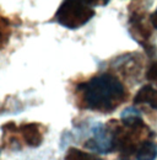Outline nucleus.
Masks as SVG:
<instances>
[{
  "label": "nucleus",
  "mask_w": 157,
  "mask_h": 160,
  "mask_svg": "<svg viewBox=\"0 0 157 160\" xmlns=\"http://www.w3.org/2000/svg\"><path fill=\"white\" fill-rule=\"evenodd\" d=\"M83 107L97 112H112L128 99L124 84L112 73H102L78 85Z\"/></svg>",
  "instance_id": "nucleus-1"
},
{
  "label": "nucleus",
  "mask_w": 157,
  "mask_h": 160,
  "mask_svg": "<svg viewBox=\"0 0 157 160\" xmlns=\"http://www.w3.org/2000/svg\"><path fill=\"white\" fill-rule=\"evenodd\" d=\"M93 16L95 9L83 0H63L54 15V21L63 27L76 30L86 25Z\"/></svg>",
  "instance_id": "nucleus-2"
},
{
  "label": "nucleus",
  "mask_w": 157,
  "mask_h": 160,
  "mask_svg": "<svg viewBox=\"0 0 157 160\" xmlns=\"http://www.w3.org/2000/svg\"><path fill=\"white\" fill-rule=\"evenodd\" d=\"M150 23H151V20L150 19L147 20L146 14L144 11L135 10V11H131L129 15V32L131 37L144 47V49L150 57H154L156 54V48L150 42L151 35H152Z\"/></svg>",
  "instance_id": "nucleus-3"
},
{
  "label": "nucleus",
  "mask_w": 157,
  "mask_h": 160,
  "mask_svg": "<svg viewBox=\"0 0 157 160\" xmlns=\"http://www.w3.org/2000/svg\"><path fill=\"white\" fill-rule=\"evenodd\" d=\"M93 137L85 143V148L98 152L102 154H108L117 150L116 144V131H114V120L107 124L98 123L92 128Z\"/></svg>",
  "instance_id": "nucleus-4"
},
{
  "label": "nucleus",
  "mask_w": 157,
  "mask_h": 160,
  "mask_svg": "<svg viewBox=\"0 0 157 160\" xmlns=\"http://www.w3.org/2000/svg\"><path fill=\"white\" fill-rule=\"evenodd\" d=\"M20 136L22 140L32 148H36L42 144L43 137H44V127L39 123H23L17 127Z\"/></svg>",
  "instance_id": "nucleus-5"
},
{
  "label": "nucleus",
  "mask_w": 157,
  "mask_h": 160,
  "mask_svg": "<svg viewBox=\"0 0 157 160\" xmlns=\"http://www.w3.org/2000/svg\"><path fill=\"white\" fill-rule=\"evenodd\" d=\"M135 105H147L157 111V89L151 85L142 86L134 98Z\"/></svg>",
  "instance_id": "nucleus-6"
},
{
  "label": "nucleus",
  "mask_w": 157,
  "mask_h": 160,
  "mask_svg": "<svg viewBox=\"0 0 157 160\" xmlns=\"http://www.w3.org/2000/svg\"><path fill=\"white\" fill-rule=\"evenodd\" d=\"M157 157V145L154 140L146 139L137 149L135 155L136 160H155Z\"/></svg>",
  "instance_id": "nucleus-7"
},
{
  "label": "nucleus",
  "mask_w": 157,
  "mask_h": 160,
  "mask_svg": "<svg viewBox=\"0 0 157 160\" xmlns=\"http://www.w3.org/2000/svg\"><path fill=\"white\" fill-rule=\"evenodd\" d=\"M65 160H103L98 158L96 155L80 150L78 148H69L66 154H65Z\"/></svg>",
  "instance_id": "nucleus-8"
},
{
  "label": "nucleus",
  "mask_w": 157,
  "mask_h": 160,
  "mask_svg": "<svg viewBox=\"0 0 157 160\" xmlns=\"http://www.w3.org/2000/svg\"><path fill=\"white\" fill-rule=\"evenodd\" d=\"M146 79L157 85V60L154 62V63L149 67V69H147V72H146Z\"/></svg>",
  "instance_id": "nucleus-9"
},
{
  "label": "nucleus",
  "mask_w": 157,
  "mask_h": 160,
  "mask_svg": "<svg viewBox=\"0 0 157 160\" xmlns=\"http://www.w3.org/2000/svg\"><path fill=\"white\" fill-rule=\"evenodd\" d=\"M86 4H88L90 6L95 8V6H103V5H107L109 0H83Z\"/></svg>",
  "instance_id": "nucleus-10"
},
{
  "label": "nucleus",
  "mask_w": 157,
  "mask_h": 160,
  "mask_svg": "<svg viewBox=\"0 0 157 160\" xmlns=\"http://www.w3.org/2000/svg\"><path fill=\"white\" fill-rule=\"evenodd\" d=\"M150 20H151V25L154 26V28H156L157 30V9L152 12V14H151Z\"/></svg>",
  "instance_id": "nucleus-11"
}]
</instances>
